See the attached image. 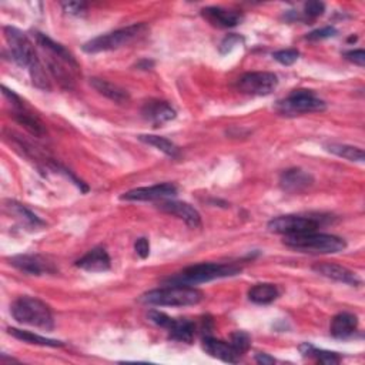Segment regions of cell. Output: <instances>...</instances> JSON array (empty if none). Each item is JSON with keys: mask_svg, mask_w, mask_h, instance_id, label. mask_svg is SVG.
Returning <instances> with one entry per match:
<instances>
[{"mask_svg": "<svg viewBox=\"0 0 365 365\" xmlns=\"http://www.w3.org/2000/svg\"><path fill=\"white\" fill-rule=\"evenodd\" d=\"M241 273L237 264H221V262H201L165 280V286H196L218 278L233 277Z\"/></svg>", "mask_w": 365, "mask_h": 365, "instance_id": "cell-1", "label": "cell"}, {"mask_svg": "<svg viewBox=\"0 0 365 365\" xmlns=\"http://www.w3.org/2000/svg\"><path fill=\"white\" fill-rule=\"evenodd\" d=\"M13 318L26 326L50 331L54 328V320L50 307L42 300L34 297H20L10 307Z\"/></svg>", "mask_w": 365, "mask_h": 365, "instance_id": "cell-2", "label": "cell"}, {"mask_svg": "<svg viewBox=\"0 0 365 365\" xmlns=\"http://www.w3.org/2000/svg\"><path fill=\"white\" fill-rule=\"evenodd\" d=\"M205 298L202 293L190 286H166L147 291L140 301L158 307H189L197 306Z\"/></svg>", "mask_w": 365, "mask_h": 365, "instance_id": "cell-3", "label": "cell"}, {"mask_svg": "<svg viewBox=\"0 0 365 365\" xmlns=\"http://www.w3.org/2000/svg\"><path fill=\"white\" fill-rule=\"evenodd\" d=\"M284 244L297 251L313 254H335L347 249L346 240H342L341 237L317 231L298 236H287L284 238Z\"/></svg>", "mask_w": 365, "mask_h": 365, "instance_id": "cell-4", "label": "cell"}, {"mask_svg": "<svg viewBox=\"0 0 365 365\" xmlns=\"http://www.w3.org/2000/svg\"><path fill=\"white\" fill-rule=\"evenodd\" d=\"M149 32V26L145 23L132 25L123 29H118L106 34L97 36L87 43L83 45V50L86 53H100V52H112L120 48L132 45L136 40L146 36Z\"/></svg>", "mask_w": 365, "mask_h": 365, "instance_id": "cell-5", "label": "cell"}, {"mask_svg": "<svg viewBox=\"0 0 365 365\" xmlns=\"http://www.w3.org/2000/svg\"><path fill=\"white\" fill-rule=\"evenodd\" d=\"M327 109V103L311 90H294L287 98L278 101L277 112L281 116H300L306 113H318Z\"/></svg>", "mask_w": 365, "mask_h": 365, "instance_id": "cell-6", "label": "cell"}, {"mask_svg": "<svg viewBox=\"0 0 365 365\" xmlns=\"http://www.w3.org/2000/svg\"><path fill=\"white\" fill-rule=\"evenodd\" d=\"M5 36L12 52V57L20 67H32L39 57L29 37L16 28H5Z\"/></svg>", "mask_w": 365, "mask_h": 365, "instance_id": "cell-7", "label": "cell"}, {"mask_svg": "<svg viewBox=\"0 0 365 365\" xmlns=\"http://www.w3.org/2000/svg\"><path fill=\"white\" fill-rule=\"evenodd\" d=\"M320 227V221L314 217H302V216H281L271 220L267 229L274 234L281 236H298L317 231Z\"/></svg>", "mask_w": 365, "mask_h": 365, "instance_id": "cell-8", "label": "cell"}, {"mask_svg": "<svg viewBox=\"0 0 365 365\" xmlns=\"http://www.w3.org/2000/svg\"><path fill=\"white\" fill-rule=\"evenodd\" d=\"M278 86V77L270 72H253L241 76L237 82L240 92L250 96H269Z\"/></svg>", "mask_w": 365, "mask_h": 365, "instance_id": "cell-9", "label": "cell"}, {"mask_svg": "<svg viewBox=\"0 0 365 365\" xmlns=\"http://www.w3.org/2000/svg\"><path fill=\"white\" fill-rule=\"evenodd\" d=\"M9 261L14 269L23 271L26 274H30V275H43V274L56 271L53 262H50L42 255L20 254V255L12 257Z\"/></svg>", "mask_w": 365, "mask_h": 365, "instance_id": "cell-10", "label": "cell"}, {"mask_svg": "<svg viewBox=\"0 0 365 365\" xmlns=\"http://www.w3.org/2000/svg\"><path fill=\"white\" fill-rule=\"evenodd\" d=\"M177 187L171 182H163V185H156L152 187H140L125 193L120 198L126 201H154L165 200L177 196Z\"/></svg>", "mask_w": 365, "mask_h": 365, "instance_id": "cell-11", "label": "cell"}, {"mask_svg": "<svg viewBox=\"0 0 365 365\" xmlns=\"http://www.w3.org/2000/svg\"><path fill=\"white\" fill-rule=\"evenodd\" d=\"M158 209L161 211H165L167 214L176 216L180 220H182L186 222V225L191 229H197L201 226V216L200 213L190 206L189 202L185 201H174V200H166L161 202L158 206Z\"/></svg>", "mask_w": 365, "mask_h": 365, "instance_id": "cell-12", "label": "cell"}, {"mask_svg": "<svg viewBox=\"0 0 365 365\" xmlns=\"http://www.w3.org/2000/svg\"><path fill=\"white\" fill-rule=\"evenodd\" d=\"M313 270L321 277L348 284V286L357 287L361 284V278L354 271L348 270L347 267L334 264V262H317V264L313 266Z\"/></svg>", "mask_w": 365, "mask_h": 365, "instance_id": "cell-13", "label": "cell"}, {"mask_svg": "<svg viewBox=\"0 0 365 365\" xmlns=\"http://www.w3.org/2000/svg\"><path fill=\"white\" fill-rule=\"evenodd\" d=\"M141 114L143 117L150 121V123L157 127L167 123L176 118V110L167 103V101L161 100H149L145 103L143 109H141Z\"/></svg>", "mask_w": 365, "mask_h": 365, "instance_id": "cell-14", "label": "cell"}, {"mask_svg": "<svg viewBox=\"0 0 365 365\" xmlns=\"http://www.w3.org/2000/svg\"><path fill=\"white\" fill-rule=\"evenodd\" d=\"M314 177L301 169L286 170L280 177V186L286 193H301L313 186Z\"/></svg>", "mask_w": 365, "mask_h": 365, "instance_id": "cell-15", "label": "cell"}, {"mask_svg": "<svg viewBox=\"0 0 365 365\" xmlns=\"http://www.w3.org/2000/svg\"><path fill=\"white\" fill-rule=\"evenodd\" d=\"M201 16L207 22L220 29L236 28L242 22V14L237 10L222 9V8H206L201 10Z\"/></svg>", "mask_w": 365, "mask_h": 365, "instance_id": "cell-16", "label": "cell"}, {"mask_svg": "<svg viewBox=\"0 0 365 365\" xmlns=\"http://www.w3.org/2000/svg\"><path fill=\"white\" fill-rule=\"evenodd\" d=\"M76 267L90 273H103L110 270L112 260L103 247H96L77 260Z\"/></svg>", "mask_w": 365, "mask_h": 365, "instance_id": "cell-17", "label": "cell"}, {"mask_svg": "<svg viewBox=\"0 0 365 365\" xmlns=\"http://www.w3.org/2000/svg\"><path fill=\"white\" fill-rule=\"evenodd\" d=\"M13 107V116L19 125H22L29 133H32L36 137H45L46 136V127L34 114H32L29 110L25 109L22 100L16 98V101H12Z\"/></svg>", "mask_w": 365, "mask_h": 365, "instance_id": "cell-18", "label": "cell"}, {"mask_svg": "<svg viewBox=\"0 0 365 365\" xmlns=\"http://www.w3.org/2000/svg\"><path fill=\"white\" fill-rule=\"evenodd\" d=\"M202 348H205V351L217 358V359H221L225 362H238L240 359V354L233 348V346L230 342L227 341H221V340H216L210 335H207L205 340H202Z\"/></svg>", "mask_w": 365, "mask_h": 365, "instance_id": "cell-19", "label": "cell"}, {"mask_svg": "<svg viewBox=\"0 0 365 365\" xmlns=\"http://www.w3.org/2000/svg\"><path fill=\"white\" fill-rule=\"evenodd\" d=\"M358 327V318L354 314L350 313H341L335 315L331 321V335L340 340H346L354 335Z\"/></svg>", "mask_w": 365, "mask_h": 365, "instance_id": "cell-20", "label": "cell"}, {"mask_svg": "<svg viewBox=\"0 0 365 365\" xmlns=\"http://www.w3.org/2000/svg\"><path fill=\"white\" fill-rule=\"evenodd\" d=\"M90 85L100 93L103 94L105 97H107L109 100L114 101V103H118V105H125L129 101L130 96L129 93L125 90L118 87L117 85H113L110 82H107V80H103V79H98V77H93L90 79Z\"/></svg>", "mask_w": 365, "mask_h": 365, "instance_id": "cell-21", "label": "cell"}, {"mask_svg": "<svg viewBox=\"0 0 365 365\" xmlns=\"http://www.w3.org/2000/svg\"><path fill=\"white\" fill-rule=\"evenodd\" d=\"M167 331H169L171 340L191 344L194 340V334H196V326H194V322L190 320L173 318Z\"/></svg>", "mask_w": 365, "mask_h": 365, "instance_id": "cell-22", "label": "cell"}, {"mask_svg": "<svg viewBox=\"0 0 365 365\" xmlns=\"http://www.w3.org/2000/svg\"><path fill=\"white\" fill-rule=\"evenodd\" d=\"M280 295V291L277 289V286L270 282H261V284H255L254 287L250 289L249 291V298L250 301L260 304V306H266V304H271L273 301H275Z\"/></svg>", "mask_w": 365, "mask_h": 365, "instance_id": "cell-23", "label": "cell"}, {"mask_svg": "<svg viewBox=\"0 0 365 365\" xmlns=\"http://www.w3.org/2000/svg\"><path fill=\"white\" fill-rule=\"evenodd\" d=\"M8 333L20 340L23 342H29V344H34V346H42V347H63L65 344L62 341H57V340H52V338H46L42 335H37L33 334L30 331H25V330H17V328H8Z\"/></svg>", "mask_w": 365, "mask_h": 365, "instance_id": "cell-24", "label": "cell"}, {"mask_svg": "<svg viewBox=\"0 0 365 365\" xmlns=\"http://www.w3.org/2000/svg\"><path fill=\"white\" fill-rule=\"evenodd\" d=\"M138 140L143 141V143H146L149 146L156 147L160 152H163L169 157H173V158L178 157V147L173 143V141H170L166 137L153 136V134H141V136H138Z\"/></svg>", "mask_w": 365, "mask_h": 365, "instance_id": "cell-25", "label": "cell"}, {"mask_svg": "<svg viewBox=\"0 0 365 365\" xmlns=\"http://www.w3.org/2000/svg\"><path fill=\"white\" fill-rule=\"evenodd\" d=\"M326 150L338 156L346 158L348 161H357V163H362L365 156H364V150L359 147H354V146H348V145H337V143H331V145H326Z\"/></svg>", "mask_w": 365, "mask_h": 365, "instance_id": "cell-26", "label": "cell"}, {"mask_svg": "<svg viewBox=\"0 0 365 365\" xmlns=\"http://www.w3.org/2000/svg\"><path fill=\"white\" fill-rule=\"evenodd\" d=\"M300 351L304 357H309V358H314L318 362L322 364H338L341 361L340 355L337 353H331V351H324V350H318L315 347H313L311 344L306 342L302 344L300 347Z\"/></svg>", "mask_w": 365, "mask_h": 365, "instance_id": "cell-27", "label": "cell"}, {"mask_svg": "<svg viewBox=\"0 0 365 365\" xmlns=\"http://www.w3.org/2000/svg\"><path fill=\"white\" fill-rule=\"evenodd\" d=\"M29 72H30V77H32V82L33 85L37 87V89H42V90H50L52 86H50V80L42 66V63L36 62L32 67H29Z\"/></svg>", "mask_w": 365, "mask_h": 365, "instance_id": "cell-28", "label": "cell"}, {"mask_svg": "<svg viewBox=\"0 0 365 365\" xmlns=\"http://www.w3.org/2000/svg\"><path fill=\"white\" fill-rule=\"evenodd\" d=\"M10 210L17 216L22 218V221H25L28 226L30 227H39V226H43L45 222L40 220L36 214H33L30 210H28L25 206L22 205H16V202H10Z\"/></svg>", "mask_w": 365, "mask_h": 365, "instance_id": "cell-29", "label": "cell"}, {"mask_svg": "<svg viewBox=\"0 0 365 365\" xmlns=\"http://www.w3.org/2000/svg\"><path fill=\"white\" fill-rule=\"evenodd\" d=\"M233 348L240 354H246L251 346V340H250V335L244 331H236L230 335V341H229Z\"/></svg>", "mask_w": 365, "mask_h": 365, "instance_id": "cell-30", "label": "cell"}, {"mask_svg": "<svg viewBox=\"0 0 365 365\" xmlns=\"http://www.w3.org/2000/svg\"><path fill=\"white\" fill-rule=\"evenodd\" d=\"M274 60H277L278 63H281L282 66H291L294 65L298 57H300V52L295 49H286V50H278L273 54Z\"/></svg>", "mask_w": 365, "mask_h": 365, "instance_id": "cell-31", "label": "cell"}, {"mask_svg": "<svg viewBox=\"0 0 365 365\" xmlns=\"http://www.w3.org/2000/svg\"><path fill=\"white\" fill-rule=\"evenodd\" d=\"M242 42H244V39H242L240 34H236V33H233V34H229V36H226L225 37V40H222V42L220 43V53L221 54H227V53H230L237 45H240V43H242Z\"/></svg>", "mask_w": 365, "mask_h": 365, "instance_id": "cell-32", "label": "cell"}, {"mask_svg": "<svg viewBox=\"0 0 365 365\" xmlns=\"http://www.w3.org/2000/svg\"><path fill=\"white\" fill-rule=\"evenodd\" d=\"M324 12H326V5H324L322 2H307L306 5H304V16H306V19H317L320 16L324 14Z\"/></svg>", "mask_w": 365, "mask_h": 365, "instance_id": "cell-33", "label": "cell"}, {"mask_svg": "<svg viewBox=\"0 0 365 365\" xmlns=\"http://www.w3.org/2000/svg\"><path fill=\"white\" fill-rule=\"evenodd\" d=\"M149 320H150L153 324H156V326H158V327H161V328H166V330L170 327V324H171V321H173V318L169 317L167 314L160 313V311H156V310H153V311L149 313Z\"/></svg>", "mask_w": 365, "mask_h": 365, "instance_id": "cell-34", "label": "cell"}, {"mask_svg": "<svg viewBox=\"0 0 365 365\" xmlns=\"http://www.w3.org/2000/svg\"><path fill=\"white\" fill-rule=\"evenodd\" d=\"M337 34V29L333 28V26H327V28H322V29H318V30H314L311 32L307 39L309 40H322V39H328V37H333Z\"/></svg>", "mask_w": 365, "mask_h": 365, "instance_id": "cell-35", "label": "cell"}, {"mask_svg": "<svg viewBox=\"0 0 365 365\" xmlns=\"http://www.w3.org/2000/svg\"><path fill=\"white\" fill-rule=\"evenodd\" d=\"M344 57H346L347 60H350L351 63L359 66V67H364V65H365V52L362 49L346 52V53H344Z\"/></svg>", "mask_w": 365, "mask_h": 365, "instance_id": "cell-36", "label": "cell"}, {"mask_svg": "<svg viewBox=\"0 0 365 365\" xmlns=\"http://www.w3.org/2000/svg\"><path fill=\"white\" fill-rule=\"evenodd\" d=\"M134 250L137 253V255L140 258H147L149 254H150V242L147 238L145 237H141L136 241V244H134Z\"/></svg>", "mask_w": 365, "mask_h": 365, "instance_id": "cell-37", "label": "cell"}, {"mask_svg": "<svg viewBox=\"0 0 365 365\" xmlns=\"http://www.w3.org/2000/svg\"><path fill=\"white\" fill-rule=\"evenodd\" d=\"M63 9L73 16H83L86 13V5L79 3V2H69V3H62Z\"/></svg>", "mask_w": 365, "mask_h": 365, "instance_id": "cell-38", "label": "cell"}, {"mask_svg": "<svg viewBox=\"0 0 365 365\" xmlns=\"http://www.w3.org/2000/svg\"><path fill=\"white\" fill-rule=\"evenodd\" d=\"M255 361H257L258 364H274V362H275V359H274L273 357L267 355V354H257Z\"/></svg>", "mask_w": 365, "mask_h": 365, "instance_id": "cell-39", "label": "cell"}]
</instances>
